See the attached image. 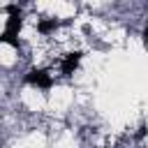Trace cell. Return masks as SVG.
Returning <instances> with one entry per match:
<instances>
[{"label":"cell","instance_id":"6da1fadb","mask_svg":"<svg viewBox=\"0 0 148 148\" xmlns=\"http://www.w3.org/2000/svg\"><path fill=\"white\" fill-rule=\"evenodd\" d=\"M25 81L32 83V86H37V88H51V83H53L51 74H49L46 69H37V67H32V69L25 74Z\"/></svg>","mask_w":148,"mask_h":148},{"label":"cell","instance_id":"7a4b0ae2","mask_svg":"<svg viewBox=\"0 0 148 148\" xmlns=\"http://www.w3.org/2000/svg\"><path fill=\"white\" fill-rule=\"evenodd\" d=\"M79 60H81V53H79V51H72V53H67V56L60 60V69H62V74H72V72L76 69Z\"/></svg>","mask_w":148,"mask_h":148},{"label":"cell","instance_id":"3957f363","mask_svg":"<svg viewBox=\"0 0 148 148\" xmlns=\"http://www.w3.org/2000/svg\"><path fill=\"white\" fill-rule=\"evenodd\" d=\"M58 28V21L56 18H49V21H39L37 23V30L42 32V35H46V32H51V30H56Z\"/></svg>","mask_w":148,"mask_h":148},{"label":"cell","instance_id":"277c9868","mask_svg":"<svg viewBox=\"0 0 148 148\" xmlns=\"http://www.w3.org/2000/svg\"><path fill=\"white\" fill-rule=\"evenodd\" d=\"M143 39H146V44H148V23H146V28H143Z\"/></svg>","mask_w":148,"mask_h":148}]
</instances>
